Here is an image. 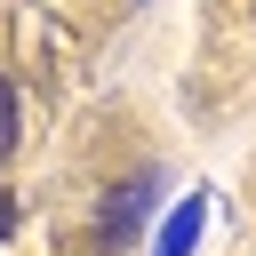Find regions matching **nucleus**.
<instances>
[{"label":"nucleus","mask_w":256,"mask_h":256,"mask_svg":"<svg viewBox=\"0 0 256 256\" xmlns=\"http://www.w3.org/2000/svg\"><path fill=\"white\" fill-rule=\"evenodd\" d=\"M200 224H208V200H200V192H192V200H176V216L160 224V248H152V256H192Z\"/></svg>","instance_id":"nucleus-1"},{"label":"nucleus","mask_w":256,"mask_h":256,"mask_svg":"<svg viewBox=\"0 0 256 256\" xmlns=\"http://www.w3.org/2000/svg\"><path fill=\"white\" fill-rule=\"evenodd\" d=\"M144 208H152V176H136V184H120V192H112L104 232H136V224H144Z\"/></svg>","instance_id":"nucleus-2"},{"label":"nucleus","mask_w":256,"mask_h":256,"mask_svg":"<svg viewBox=\"0 0 256 256\" xmlns=\"http://www.w3.org/2000/svg\"><path fill=\"white\" fill-rule=\"evenodd\" d=\"M8 152H16V88L0 80V160H8Z\"/></svg>","instance_id":"nucleus-3"},{"label":"nucleus","mask_w":256,"mask_h":256,"mask_svg":"<svg viewBox=\"0 0 256 256\" xmlns=\"http://www.w3.org/2000/svg\"><path fill=\"white\" fill-rule=\"evenodd\" d=\"M8 224H16V200H8V192H0V240H8Z\"/></svg>","instance_id":"nucleus-4"}]
</instances>
